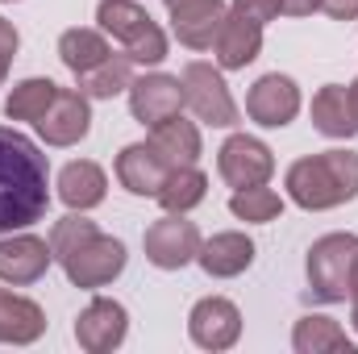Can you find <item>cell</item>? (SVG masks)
Instances as JSON below:
<instances>
[{
	"label": "cell",
	"instance_id": "f1b7e54d",
	"mask_svg": "<svg viewBox=\"0 0 358 354\" xmlns=\"http://www.w3.org/2000/svg\"><path fill=\"white\" fill-rule=\"evenodd\" d=\"M229 13H238V17H250V21H259V25H267L275 21L283 8H279V0H234V8Z\"/></svg>",
	"mask_w": 358,
	"mask_h": 354
},
{
	"label": "cell",
	"instance_id": "7c38bea8",
	"mask_svg": "<svg viewBox=\"0 0 358 354\" xmlns=\"http://www.w3.org/2000/svg\"><path fill=\"white\" fill-rule=\"evenodd\" d=\"M246 113H250V121H259L263 129H283V125H292L296 113H300V88H296V80H287V76H279V71L263 76V80L250 88V96H246Z\"/></svg>",
	"mask_w": 358,
	"mask_h": 354
},
{
	"label": "cell",
	"instance_id": "8fae6325",
	"mask_svg": "<svg viewBox=\"0 0 358 354\" xmlns=\"http://www.w3.org/2000/svg\"><path fill=\"white\" fill-rule=\"evenodd\" d=\"M129 334V313L125 304L108 300V296H96L88 309L76 317V342L88 354H108L117 351Z\"/></svg>",
	"mask_w": 358,
	"mask_h": 354
},
{
	"label": "cell",
	"instance_id": "d6a6232c",
	"mask_svg": "<svg viewBox=\"0 0 358 354\" xmlns=\"http://www.w3.org/2000/svg\"><path fill=\"white\" fill-rule=\"evenodd\" d=\"M350 321L358 330V263H355V279H350Z\"/></svg>",
	"mask_w": 358,
	"mask_h": 354
},
{
	"label": "cell",
	"instance_id": "7402d4cb",
	"mask_svg": "<svg viewBox=\"0 0 358 354\" xmlns=\"http://www.w3.org/2000/svg\"><path fill=\"white\" fill-rule=\"evenodd\" d=\"M313 125H317L325 138H350V134H358L355 108H350V88L325 84V88L317 92V96H313Z\"/></svg>",
	"mask_w": 358,
	"mask_h": 354
},
{
	"label": "cell",
	"instance_id": "83f0119b",
	"mask_svg": "<svg viewBox=\"0 0 358 354\" xmlns=\"http://www.w3.org/2000/svg\"><path fill=\"white\" fill-rule=\"evenodd\" d=\"M229 213H234L238 221L267 225V221H275V217L283 213V200L271 192L267 183H259V187H238V192L229 196Z\"/></svg>",
	"mask_w": 358,
	"mask_h": 354
},
{
	"label": "cell",
	"instance_id": "2e32d148",
	"mask_svg": "<svg viewBox=\"0 0 358 354\" xmlns=\"http://www.w3.org/2000/svg\"><path fill=\"white\" fill-rule=\"evenodd\" d=\"M213 50H217V67L221 71H242L263 50V25L250 21V17L229 13L225 25H221V34H217V42H213Z\"/></svg>",
	"mask_w": 358,
	"mask_h": 354
},
{
	"label": "cell",
	"instance_id": "44dd1931",
	"mask_svg": "<svg viewBox=\"0 0 358 354\" xmlns=\"http://www.w3.org/2000/svg\"><path fill=\"white\" fill-rule=\"evenodd\" d=\"M104 192H108V179H104V171H100L96 163H88V159L67 163V167L59 171V200H63L67 208H76V213L96 208V204L104 200Z\"/></svg>",
	"mask_w": 358,
	"mask_h": 354
},
{
	"label": "cell",
	"instance_id": "d6986e66",
	"mask_svg": "<svg viewBox=\"0 0 358 354\" xmlns=\"http://www.w3.org/2000/svg\"><path fill=\"white\" fill-rule=\"evenodd\" d=\"M42 334H46V313L29 296H17V292L0 288V342L29 346Z\"/></svg>",
	"mask_w": 358,
	"mask_h": 354
},
{
	"label": "cell",
	"instance_id": "9c48e42d",
	"mask_svg": "<svg viewBox=\"0 0 358 354\" xmlns=\"http://www.w3.org/2000/svg\"><path fill=\"white\" fill-rule=\"evenodd\" d=\"M187 334L200 351H229L242 338V313L225 296H204L187 317Z\"/></svg>",
	"mask_w": 358,
	"mask_h": 354
},
{
	"label": "cell",
	"instance_id": "ba28073f",
	"mask_svg": "<svg viewBox=\"0 0 358 354\" xmlns=\"http://www.w3.org/2000/svg\"><path fill=\"white\" fill-rule=\"evenodd\" d=\"M34 129L42 134L46 146H76L80 138H88L92 129V108H88V96L80 88H59L50 108L34 121Z\"/></svg>",
	"mask_w": 358,
	"mask_h": 354
},
{
	"label": "cell",
	"instance_id": "836d02e7",
	"mask_svg": "<svg viewBox=\"0 0 358 354\" xmlns=\"http://www.w3.org/2000/svg\"><path fill=\"white\" fill-rule=\"evenodd\" d=\"M350 108H355V125H358V80L350 84Z\"/></svg>",
	"mask_w": 358,
	"mask_h": 354
},
{
	"label": "cell",
	"instance_id": "30bf717a",
	"mask_svg": "<svg viewBox=\"0 0 358 354\" xmlns=\"http://www.w3.org/2000/svg\"><path fill=\"white\" fill-rule=\"evenodd\" d=\"M217 171H221V179H225L234 192H238V187H259V183L271 179L275 159H271V150L259 138L234 134V138L217 150Z\"/></svg>",
	"mask_w": 358,
	"mask_h": 354
},
{
	"label": "cell",
	"instance_id": "e575fe53",
	"mask_svg": "<svg viewBox=\"0 0 358 354\" xmlns=\"http://www.w3.org/2000/svg\"><path fill=\"white\" fill-rule=\"evenodd\" d=\"M167 4H176V0H167Z\"/></svg>",
	"mask_w": 358,
	"mask_h": 354
},
{
	"label": "cell",
	"instance_id": "484cf974",
	"mask_svg": "<svg viewBox=\"0 0 358 354\" xmlns=\"http://www.w3.org/2000/svg\"><path fill=\"white\" fill-rule=\"evenodd\" d=\"M204 196H208V179L200 176L196 167H176V171L167 176V183L159 187L155 200H159L167 213H187V208H196Z\"/></svg>",
	"mask_w": 358,
	"mask_h": 354
},
{
	"label": "cell",
	"instance_id": "603a6c76",
	"mask_svg": "<svg viewBox=\"0 0 358 354\" xmlns=\"http://www.w3.org/2000/svg\"><path fill=\"white\" fill-rule=\"evenodd\" d=\"M292 346H296V354H350L355 351V342L346 338V330L334 317H313V313L296 321Z\"/></svg>",
	"mask_w": 358,
	"mask_h": 354
},
{
	"label": "cell",
	"instance_id": "ffe728a7",
	"mask_svg": "<svg viewBox=\"0 0 358 354\" xmlns=\"http://www.w3.org/2000/svg\"><path fill=\"white\" fill-rule=\"evenodd\" d=\"M146 142L159 150V159H163L171 171H176V167H196V159H200V129H196L192 121H183L179 113L167 117V121H159Z\"/></svg>",
	"mask_w": 358,
	"mask_h": 354
},
{
	"label": "cell",
	"instance_id": "3957f363",
	"mask_svg": "<svg viewBox=\"0 0 358 354\" xmlns=\"http://www.w3.org/2000/svg\"><path fill=\"white\" fill-rule=\"evenodd\" d=\"M287 196L308 208H338L358 196V155L355 150H321V155H304L287 167Z\"/></svg>",
	"mask_w": 358,
	"mask_h": 354
},
{
	"label": "cell",
	"instance_id": "ac0fdd59",
	"mask_svg": "<svg viewBox=\"0 0 358 354\" xmlns=\"http://www.w3.org/2000/svg\"><path fill=\"white\" fill-rule=\"evenodd\" d=\"M196 263L204 267L213 279H234V275H242L255 263V242L246 234H234V229L229 234H213L208 242H200Z\"/></svg>",
	"mask_w": 358,
	"mask_h": 354
},
{
	"label": "cell",
	"instance_id": "d4e9b609",
	"mask_svg": "<svg viewBox=\"0 0 358 354\" xmlns=\"http://www.w3.org/2000/svg\"><path fill=\"white\" fill-rule=\"evenodd\" d=\"M76 80H80V92L88 100H113L117 92H129V84H134V59L125 50L108 55L100 67H92L84 76H76Z\"/></svg>",
	"mask_w": 358,
	"mask_h": 354
},
{
	"label": "cell",
	"instance_id": "f546056e",
	"mask_svg": "<svg viewBox=\"0 0 358 354\" xmlns=\"http://www.w3.org/2000/svg\"><path fill=\"white\" fill-rule=\"evenodd\" d=\"M17 46H21V38H17L13 21H4V17H0V84H4V76H8V67H13Z\"/></svg>",
	"mask_w": 358,
	"mask_h": 354
},
{
	"label": "cell",
	"instance_id": "52a82bcc",
	"mask_svg": "<svg viewBox=\"0 0 358 354\" xmlns=\"http://www.w3.org/2000/svg\"><path fill=\"white\" fill-rule=\"evenodd\" d=\"M142 246H146V259L159 271H179V267L196 263L200 229H196V221H183V213H167L146 229Z\"/></svg>",
	"mask_w": 358,
	"mask_h": 354
},
{
	"label": "cell",
	"instance_id": "1f68e13d",
	"mask_svg": "<svg viewBox=\"0 0 358 354\" xmlns=\"http://www.w3.org/2000/svg\"><path fill=\"white\" fill-rule=\"evenodd\" d=\"M279 8H283L287 17H308V13L321 8V0H279Z\"/></svg>",
	"mask_w": 358,
	"mask_h": 354
},
{
	"label": "cell",
	"instance_id": "cb8c5ba5",
	"mask_svg": "<svg viewBox=\"0 0 358 354\" xmlns=\"http://www.w3.org/2000/svg\"><path fill=\"white\" fill-rule=\"evenodd\" d=\"M108 55H113V46H108V38L100 29H67L59 38V59H63V67L71 76H84L92 67H100Z\"/></svg>",
	"mask_w": 358,
	"mask_h": 354
},
{
	"label": "cell",
	"instance_id": "4dcf8cb0",
	"mask_svg": "<svg viewBox=\"0 0 358 354\" xmlns=\"http://www.w3.org/2000/svg\"><path fill=\"white\" fill-rule=\"evenodd\" d=\"M321 8H325L334 21H355L358 17V0H321Z\"/></svg>",
	"mask_w": 358,
	"mask_h": 354
},
{
	"label": "cell",
	"instance_id": "9a60e30c",
	"mask_svg": "<svg viewBox=\"0 0 358 354\" xmlns=\"http://www.w3.org/2000/svg\"><path fill=\"white\" fill-rule=\"evenodd\" d=\"M55 259L46 238L34 234H8L0 238V279L4 283H38Z\"/></svg>",
	"mask_w": 358,
	"mask_h": 354
},
{
	"label": "cell",
	"instance_id": "4316f807",
	"mask_svg": "<svg viewBox=\"0 0 358 354\" xmlns=\"http://www.w3.org/2000/svg\"><path fill=\"white\" fill-rule=\"evenodd\" d=\"M55 92H59L55 80H21L17 88L8 92V100H4L8 121H38V117L50 108Z\"/></svg>",
	"mask_w": 358,
	"mask_h": 354
},
{
	"label": "cell",
	"instance_id": "277c9868",
	"mask_svg": "<svg viewBox=\"0 0 358 354\" xmlns=\"http://www.w3.org/2000/svg\"><path fill=\"white\" fill-rule=\"evenodd\" d=\"M96 21H100V29H104L113 42H121V50H125L134 63L155 67V63L167 59V34L155 25V17H150L138 0H100Z\"/></svg>",
	"mask_w": 358,
	"mask_h": 354
},
{
	"label": "cell",
	"instance_id": "5bb4252c",
	"mask_svg": "<svg viewBox=\"0 0 358 354\" xmlns=\"http://www.w3.org/2000/svg\"><path fill=\"white\" fill-rule=\"evenodd\" d=\"M179 108H183V88H179L176 76L155 71V76H138L129 84V113H134V121H142L150 129L159 121L176 117Z\"/></svg>",
	"mask_w": 358,
	"mask_h": 354
},
{
	"label": "cell",
	"instance_id": "4fadbf2b",
	"mask_svg": "<svg viewBox=\"0 0 358 354\" xmlns=\"http://www.w3.org/2000/svg\"><path fill=\"white\" fill-rule=\"evenodd\" d=\"M167 8H171L176 38L183 46H192V50H208L217 42V34H221L225 17H229L225 0H176Z\"/></svg>",
	"mask_w": 358,
	"mask_h": 354
},
{
	"label": "cell",
	"instance_id": "5b68a950",
	"mask_svg": "<svg viewBox=\"0 0 358 354\" xmlns=\"http://www.w3.org/2000/svg\"><path fill=\"white\" fill-rule=\"evenodd\" d=\"M358 263V234H325L308 250V296L321 304L350 300V279Z\"/></svg>",
	"mask_w": 358,
	"mask_h": 354
},
{
	"label": "cell",
	"instance_id": "6da1fadb",
	"mask_svg": "<svg viewBox=\"0 0 358 354\" xmlns=\"http://www.w3.org/2000/svg\"><path fill=\"white\" fill-rule=\"evenodd\" d=\"M50 208V163L17 129L0 125V238L29 229Z\"/></svg>",
	"mask_w": 358,
	"mask_h": 354
},
{
	"label": "cell",
	"instance_id": "7a4b0ae2",
	"mask_svg": "<svg viewBox=\"0 0 358 354\" xmlns=\"http://www.w3.org/2000/svg\"><path fill=\"white\" fill-rule=\"evenodd\" d=\"M50 250L63 267V275L76 288H104L125 271V242L108 238L96 229L84 213H67L63 221H55L50 229Z\"/></svg>",
	"mask_w": 358,
	"mask_h": 354
},
{
	"label": "cell",
	"instance_id": "8992f818",
	"mask_svg": "<svg viewBox=\"0 0 358 354\" xmlns=\"http://www.w3.org/2000/svg\"><path fill=\"white\" fill-rule=\"evenodd\" d=\"M179 88H183V104L204 121V125H238V104L229 96L225 76L213 67V63H187L183 76H179Z\"/></svg>",
	"mask_w": 358,
	"mask_h": 354
},
{
	"label": "cell",
	"instance_id": "e0dca14e",
	"mask_svg": "<svg viewBox=\"0 0 358 354\" xmlns=\"http://www.w3.org/2000/svg\"><path fill=\"white\" fill-rule=\"evenodd\" d=\"M167 176H171V167L159 159V150L150 142H134V146H125L117 155V179L134 196H159V187L167 183Z\"/></svg>",
	"mask_w": 358,
	"mask_h": 354
}]
</instances>
